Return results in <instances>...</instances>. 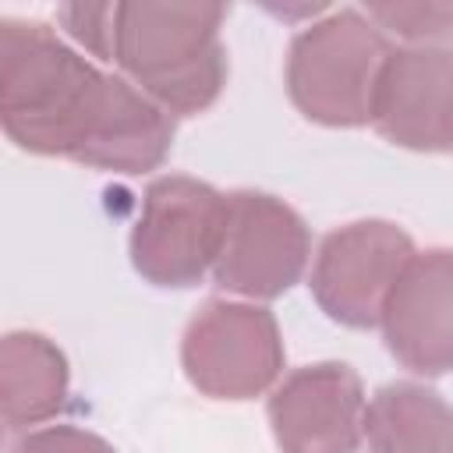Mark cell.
<instances>
[{"mask_svg":"<svg viewBox=\"0 0 453 453\" xmlns=\"http://www.w3.org/2000/svg\"><path fill=\"white\" fill-rule=\"evenodd\" d=\"M0 124L32 156L138 177L159 170L177 124L124 74L99 71L57 28L0 21Z\"/></svg>","mask_w":453,"mask_h":453,"instance_id":"obj_1","label":"cell"},{"mask_svg":"<svg viewBox=\"0 0 453 453\" xmlns=\"http://www.w3.org/2000/svg\"><path fill=\"white\" fill-rule=\"evenodd\" d=\"M223 4H113L110 64L170 117L205 113L226 85Z\"/></svg>","mask_w":453,"mask_h":453,"instance_id":"obj_2","label":"cell"},{"mask_svg":"<svg viewBox=\"0 0 453 453\" xmlns=\"http://www.w3.org/2000/svg\"><path fill=\"white\" fill-rule=\"evenodd\" d=\"M389 50L386 32L365 11H326V18L304 25L287 50V96L315 124H372L375 81Z\"/></svg>","mask_w":453,"mask_h":453,"instance_id":"obj_3","label":"cell"},{"mask_svg":"<svg viewBox=\"0 0 453 453\" xmlns=\"http://www.w3.org/2000/svg\"><path fill=\"white\" fill-rule=\"evenodd\" d=\"M226 230V195L205 180L166 173L156 177L131 226L134 273L163 290H188L212 273Z\"/></svg>","mask_w":453,"mask_h":453,"instance_id":"obj_4","label":"cell"},{"mask_svg":"<svg viewBox=\"0 0 453 453\" xmlns=\"http://www.w3.org/2000/svg\"><path fill=\"white\" fill-rule=\"evenodd\" d=\"M180 365L188 382L212 400H251L273 393L283 375V340L269 308L244 301H205L184 336Z\"/></svg>","mask_w":453,"mask_h":453,"instance_id":"obj_5","label":"cell"},{"mask_svg":"<svg viewBox=\"0 0 453 453\" xmlns=\"http://www.w3.org/2000/svg\"><path fill=\"white\" fill-rule=\"evenodd\" d=\"M414 258V241L389 219H357L322 237L308 290L315 304L347 329H375L386 301Z\"/></svg>","mask_w":453,"mask_h":453,"instance_id":"obj_6","label":"cell"},{"mask_svg":"<svg viewBox=\"0 0 453 453\" xmlns=\"http://www.w3.org/2000/svg\"><path fill=\"white\" fill-rule=\"evenodd\" d=\"M308 258V223L283 198L251 188L226 195V230L212 265L219 290L273 301L304 276Z\"/></svg>","mask_w":453,"mask_h":453,"instance_id":"obj_7","label":"cell"},{"mask_svg":"<svg viewBox=\"0 0 453 453\" xmlns=\"http://www.w3.org/2000/svg\"><path fill=\"white\" fill-rule=\"evenodd\" d=\"M365 386L343 361L294 368L269 393L280 453H357L365 442Z\"/></svg>","mask_w":453,"mask_h":453,"instance_id":"obj_8","label":"cell"},{"mask_svg":"<svg viewBox=\"0 0 453 453\" xmlns=\"http://www.w3.org/2000/svg\"><path fill=\"white\" fill-rule=\"evenodd\" d=\"M372 127L411 152H453V50H389L375 81Z\"/></svg>","mask_w":453,"mask_h":453,"instance_id":"obj_9","label":"cell"},{"mask_svg":"<svg viewBox=\"0 0 453 453\" xmlns=\"http://www.w3.org/2000/svg\"><path fill=\"white\" fill-rule=\"evenodd\" d=\"M386 350L414 375L453 372V248L414 251L382 311Z\"/></svg>","mask_w":453,"mask_h":453,"instance_id":"obj_10","label":"cell"},{"mask_svg":"<svg viewBox=\"0 0 453 453\" xmlns=\"http://www.w3.org/2000/svg\"><path fill=\"white\" fill-rule=\"evenodd\" d=\"M67 357L42 333H7L0 343V403L7 432H32L67 403Z\"/></svg>","mask_w":453,"mask_h":453,"instance_id":"obj_11","label":"cell"},{"mask_svg":"<svg viewBox=\"0 0 453 453\" xmlns=\"http://www.w3.org/2000/svg\"><path fill=\"white\" fill-rule=\"evenodd\" d=\"M368 453H453V407L421 382H389L365 407Z\"/></svg>","mask_w":453,"mask_h":453,"instance_id":"obj_12","label":"cell"},{"mask_svg":"<svg viewBox=\"0 0 453 453\" xmlns=\"http://www.w3.org/2000/svg\"><path fill=\"white\" fill-rule=\"evenodd\" d=\"M365 14L407 46H439V39L453 35V4L439 0H375Z\"/></svg>","mask_w":453,"mask_h":453,"instance_id":"obj_13","label":"cell"},{"mask_svg":"<svg viewBox=\"0 0 453 453\" xmlns=\"http://www.w3.org/2000/svg\"><path fill=\"white\" fill-rule=\"evenodd\" d=\"M60 28L78 42L85 53L110 64L113 46V4H60L57 7Z\"/></svg>","mask_w":453,"mask_h":453,"instance_id":"obj_14","label":"cell"},{"mask_svg":"<svg viewBox=\"0 0 453 453\" xmlns=\"http://www.w3.org/2000/svg\"><path fill=\"white\" fill-rule=\"evenodd\" d=\"M11 453H117L103 435L78 425H46L21 432L11 442Z\"/></svg>","mask_w":453,"mask_h":453,"instance_id":"obj_15","label":"cell"}]
</instances>
